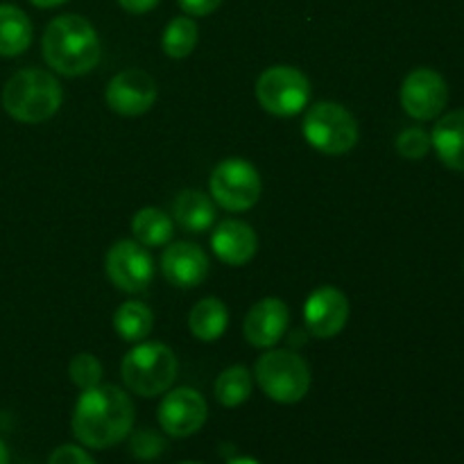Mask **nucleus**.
Here are the masks:
<instances>
[{
    "label": "nucleus",
    "mask_w": 464,
    "mask_h": 464,
    "mask_svg": "<svg viewBox=\"0 0 464 464\" xmlns=\"http://www.w3.org/2000/svg\"><path fill=\"white\" fill-rule=\"evenodd\" d=\"M136 408L130 394L111 383H100L80 394L71 426L77 442L86 449L104 451L121 444L131 433Z\"/></svg>",
    "instance_id": "f257e3e1"
},
{
    "label": "nucleus",
    "mask_w": 464,
    "mask_h": 464,
    "mask_svg": "<svg viewBox=\"0 0 464 464\" xmlns=\"http://www.w3.org/2000/svg\"><path fill=\"white\" fill-rule=\"evenodd\" d=\"M44 59L54 72L80 77L93 71L102 59V44L93 23L80 14H62L53 18L41 41Z\"/></svg>",
    "instance_id": "f03ea898"
},
{
    "label": "nucleus",
    "mask_w": 464,
    "mask_h": 464,
    "mask_svg": "<svg viewBox=\"0 0 464 464\" xmlns=\"http://www.w3.org/2000/svg\"><path fill=\"white\" fill-rule=\"evenodd\" d=\"M63 102V89L57 77L44 68H23L3 86V109L23 125L50 121Z\"/></svg>",
    "instance_id": "7ed1b4c3"
},
{
    "label": "nucleus",
    "mask_w": 464,
    "mask_h": 464,
    "mask_svg": "<svg viewBox=\"0 0 464 464\" xmlns=\"http://www.w3.org/2000/svg\"><path fill=\"white\" fill-rule=\"evenodd\" d=\"M179 362L175 352L163 343H139L121 362L122 383L143 399L166 394L175 385Z\"/></svg>",
    "instance_id": "20e7f679"
},
{
    "label": "nucleus",
    "mask_w": 464,
    "mask_h": 464,
    "mask_svg": "<svg viewBox=\"0 0 464 464\" xmlns=\"http://www.w3.org/2000/svg\"><path fill=\"white\" fill-rule=\"evenodd\" d=\"M254 379L267 399L284 406L299 403L311 390V367L293 349H267L254 367Z\"/></svg>",
    "instance_id": "39448f33"
},
{
    "label": "nucleus",
    "mask_w": 464,
    "mask_h": 464,
    "mask_svg": "<svg viewBox=\"0 0 464 464\" xmlns=\"http://www.w3.org/2000/svg\"><path fill=\"white\" fill-rule=\"evenodd\" d=\"M304 139L326 157L352 152L361 139V130L347 107L338 102H317L304 116Z\"/></svg>",
    "instance_id": "423d86ee"
},
{
    "label": "nucleus",
    "mask_w": 464,
    "mask_h": 464,
    "mask_svg": "<svg viewBox=\"0 0 464 464\" xmlns=\"http://www.w3.org/2000/svg\"><path fill=\"white\" fill-rule=\"evenodd\" d=\"M263 181L256 168L240 157L218 163L208 179V195L225 211L240 213L252 208L261 199Z\"/></svg>",
    "instance_id": "0eeeda50"
},
{
    "label": "nucleus",
    "mask_w": 464,
    "mask_h": 464,
    "mask_svg": "<svg viewBox=\"0 0 464 464\" xmlns=\"http://www.w3.org/2000/svg\"><path fill=\"white\" fill-rule=\"evenodd\" d=\"M256 100L272 116H297L311 100V82L295 66H270L256 80Z\"/></svg>",
    "instance_id": "6e6552de"
},
{
    "label": "nucleus",
    "mask_w": 464,
    "mask_h": 464,
    "mask_svg": "<svg viewBox=\"0 0 464 464\" xmlns=\"http://www.w3.org/2000/svg\"><path fill=\"white\" fill-rule=\"evenodd\" d=\"M104 272L122 293H143L154 279V258L139 240H118L104 256Z\"/></svg>",
    "instance_id": "1a4fd4ad"
},
{
    "label": "nucleus",
    "mask_w": 464,
    "mask_h": 464,
    "mask_svg": "<svg viewBox=\"0 0 464 464\" xmlns=\"http://www.w3.org/2000/svg\"><path fill=\"white\" fill-rule=\"evenodd\" d=\"M159 426L168 438L186 440L190 435L199 433L207 424L208 403L198 390L193 388H175L163 394L159 403Z\"/></svg>",
    "instance_id": "9d476101"
},
{
    "label": "nucleus",
    "mask_w": 464,
    "mask_h": 464,
    "mask_svg": "<svg viewBox=\"0 0 464 464\" xmlns=\"http://www.w3.org/2000/svg\"><path fill=\"white\" fill-rule=\"evenodd\" d=\"M401 107L415 121H435L449 102V84L433 68H415L401 84Z\"/></svg>",
    "instance_id": "9b49d317"
},
{
    "label": "nucleus",
    "mask_w": 464,
    "mask_h": 464,
    "mask_svg": "<svg viewBox=\"0 0 464 464\" xmlns=\"http://www.w3.org/2000/svg\"><path fill=\"white\" fill-rule=\"evenodd\" d=\"M157 82L150 72L140 71V68H127L118 75L111 77L104 91V100H107L109 109L116 111L118 116L134 118L140 113L150 111L157 102Z\"/></svg>",
    "instance_id": "f8f14e48"
},
{
    "label": "nucleus",
    "mask_w": 464,
    "mask_h": 464,
    "mask_svg": "<svg viewBox=\"0 0 464 464\" xmlns=\"http://www.w3.org/2000/svg\"><path fill=\"white\" fill-rule=\"evenodd\" d=\"M308 334L320 340L335 338L349 322V299L335 285H320L304 304Z\"/></svg>",
    "instance_id": "ddd939ff"
},
{
    "label": "nucleus",
    "mask_w": 464,
    "mask_h": 464,
    "mask_svg": "<svg viewBox=\"0 0 464 464\" xmlns=\"http://www.w3.org/2000/svg\"><path fill=\"white\" fill-rule=\"evenodd\" d=\"M211 263H208L207 252L199 245L188 243V240H177L168 245L161 254V272L166 281L175 288L193 290L207 281Z\"/></svg>",
    "instance_id": "4468645a"
},
{
    "label": "nucleus",
    "mask_w": 464,
    "mask_h": 464,
    "mask_svg": "<svg viewBox=\"0 0 464 464\" xmlns=\"http://www.w3.org/2000/svg\"><path fill=\"white\" fill-rule=\"evenodd\" d=\"M290 324V308L279 297H263L247 311L243 322V335L252 347L272 349Z\"/></svg>",
    "instance_id": "2eb2a0df"
},
{
    "label": "nucleus",
    "mask_w": 464,
    "mask_h": 464,
    "mask_svg": "<svg viewBox=\"0 0 464 464\" xmlns=\"http://www.w3.org/2000/svg\"><path fill=\"white\" fill-rule=\"evenodd\" d=\"M211 249L225 266H247L258 249L256 231L243 220H225L211 236Z\"/></svg>",
    "instance_id": "dca6fc26"
},
{
    "label": "nucleus",
    "mask_w": 464,
    "mask_h": 464,
    "mask_svg": "<svg viewBox=\"0 0 464 464\" xmlns=\"http://www.w3.org/2000/svg\"><path fill=\"white\" fill-rule=\"evenodd\" d=\"M430 145L444 166L464 172V109L449 111L435 122Z\"/></svg>",
    "instance_id": "f3484780"
},
{
    "label": "nucleus",
    "mask_w": 464,
    "mask_h": 464,
    "mask_svg": "<svg viewBox=\"0 0 464 464\" xmlns=\"http://www.w3.org/2000/svg\"><path fill=\"white\" fill-rule=\"evenodd\" d=\"M216 202L202 190L186 188L172 202V220L188 234H204L216 222Z\"/></svg>",
    "instance_id": "a211bd4d"
},
{
    "label": "nucleus",
    "mask_w": 464,
    "mask_h": 464,
    "mask_svg": "<svg viewBox=\"0 0 464 464\" xmlns=\"http://www.w3.org/2000/svg\"><path fill=\"white\" fill-rule=\"evenodd\" d=\"M32 21L21 7L0 5V57H18L32 44Z\"/></svg>",
    "instance_id": "6ab92c4d"
},
{
    "label": "nucleus",
    "mask_w": 464,
    "mask_h": 464,
    "mask_svg": "<svg viewBox=\"0 0 464 464\" xmlns=\"http://www.w3.org/2000/svg\"><path fill=\"white\" fill-rule=\"evenodd\" d=\"M227 324H229V311H227L225 302L218 297L199 299L188 313V329L199 343L220 340L227 331Z\"/></svg>",
    "instance_id": "aec40b11"
},
{
    "label": "nucleus",
    "mask_w": 464,
    "mask_h": 464,
    "mask_svg": "<svg viewBox=\"0 0 464 464\" xmlns=\"http://www.w3.org/2000/svg\"><path fill=\"white\" fill-rule=\"evenodd\" d=\"M131 234L145 247H163L172 240L175 220L157 207H145L131 218Z\"/></svg>",
    "instance_id": "412c9836"
},
{
    "label": "nucleus",
    "mask_w": 464,
    "mask_h": 464,
    "mask_svg": "<svg viewBox=\"0 0 464 464\" xmlns=\"http://www.w3.org/2000/svg\"><path fill=\"white\" fill-rule=\"evenodd\" d=\"M113 329H116L118 338L125 343H143L154 329L152 308L140 302H125L122 306H118L116 315H113Z\"/></svg>",
    "instance_id": "4be33fe9"
},
{
    "label": "nucleus",
    "mask_w": 464,
    "mask_h": 464,
    "mask_svg": "<svg viewBox=\"0 0 464 464\" xmlns=\"http://www.w3.org/2000/svg\"><path fill=\"white\" fill-rule=\"evenodd\" d=\"M254 379L245 365H231L216 379L213 394L222 408H238L252 397Z\"/></svg>",
    "instance_id": "5701e85b"
},
{
    "label": "nucleus",
    "mask_w": 464,
    "mask_h": 464,
    "mask_svg": "<svg viewBox=\"0 0 464 464\" xmlns=\"http://www.w3.org/2000/svg\"><path fill=\"white\" fill-rule=\"evenodd\" d=\"M199 39L198 23L193 16H177L166 25L161 36L163 53L170 59H186L195 50Z\"/></svg>",
    "instance_id": "b1692460"
},
{
    "label": "nucleus",
    "mask_w": 464,
    "mask_h": 464,
    "mask_svg": "<svg viewBox=\"0 0 464 464\" xmlns=\"http://www.w3.org/2000/svg\"><path fill=\"white\" fill-rule=\"evenodd\" d=\"M68 376H71L72 383L84 392V390H91L95 388V385L102 383L104 367L102 362L98 361V356L82 352L77 353L71 361V365H68Z\"/></svg>",
    "instance_id": "393cba45"
},
{
    "label": "nucleus",
    "mask_w": 464,
    "mask_h": 464,
    "mask_svg": "<svg viewBox=\"0 0 464 464\" xmlns=\"http://www.w3.org/2000/svg\"><path fill=\"white\" fill-rule=\"evenodd\" d=\"M430 134H426L421 127H408L397 136V152L399 157L408 161H420L430 152Z\"/></svg>",
    "instance_id": "a878e982"
},
{
    "label": "nucleus",
    "mask_w": 464,
    "mask_h": 464,
    "mask_svg": "<svg viewBox=\"0 0 464 464\" xmlns=\"http://www.w3.org/2000/svg\"><path fill=\"white\" fill-rule=\"evenodd\" d=\"M130 449H131V456H134L136 460L150 462L166 451V440H163L157 430L143 429L139 430V433L131 435Z\"/></svg>",
    "instance_id": "bb28decb"
},
{
    "label": "nucleus",
    "mask_w": 464,
    "mask_h": 464,
    "mask_svg": "<svg viewBox=\"0 0 464 464\" xmlns=\"http://www.w3.org/2000/svg\"><path fill=\"white\" fill-rule=\"evenodd\" d=\"M48 464H95L86 447H77V444H62L50 453Z\"/></svg>",
    "instance_id": "cd10ccee"
},
{
    "label": "nucleus",
    "mask_w": 464,
    "mask_h": 464,
    "mask_svg": "<svg viewBox=\"0 0 464 464\" xmlns=\"http://www.w3.org/2000/svg\"><path fill=\"white\" fill-rule=\"evenodd\" d=\"M220 5H222V0H179V7L193 18L208 16V14L216 12Z\"/></svg>",
    "instance_id": "c85d7f7f"
},
{
    "label": "nucleus",
    "mask_w": 464,
    "mask_h": 464,
    "mask_svg": "<svg viewBox=\"0 0 464 464\" xmlns=\"http://www.w3.org/2000/svg\"><path fill=\"white\" fill-rule=\"evenodd\" d=\"M118 5L130 14H148L157 7L159 0H118Z\"/></svg>",
    "instance_id": "c756f323"
},
{
    "label": "nucleus",
    "mask_w": 464,
    "mask_h": 464,
    "mask_svg": "<svg viewBox=\"0 0 464 464\" xmlns=\"http://www.w3.org/2000/svg\"><path fill=\"white\" fill-rule=\"evenodd\" d=\"M30 3L39 9H53V7H59V5L68 3V0H30Z\"/></svg>",
    "instance_id": "7c9ffc66"
},
{
    "label": "nucleus",
    "mask_w": 464,
    "mask_h": 464,
    "mask_svg": "<svg viewBox=\"0 0 464 464\" xmlns=\"http://www.w3.org/2000/svg\"><path fill=\"white\" fill-rule=\"evenodd\" d=\"M227 464H261V462L254 460V458H249V456H238V458H231Z\"/></svg>",
    "instance_id": "2f4dec72"
},
{
    "label": "nucleus",
    "mask_w": 464,
    "mask_h": 464,
    "mask_svg": "<svg viewBox=\"0 0 464 464\" xmlns=\"http://www.w3.org/2000/svg\"><path fill=\"white\" fill-rule=\"evenodd\" d=\"M0 464H9V451L3 440H0Z\"/></svg>",
    "instance_id": "473e14b6"
},
{
    "label": "nucleus",
    "mask_w": 464,
    "mask_h": 464,
    "mask_svg": "<svg viewBox=\"0 0 464 464\" xmlns=\"http://www.w3.org/2000/svg\"><path fill=\"white\" fill-rule=\"evenodd\" d=\"M181 464H202V462H181Z\"/></svg>",
    "instance_id": "72a5a7b5"
}]
</instances>
